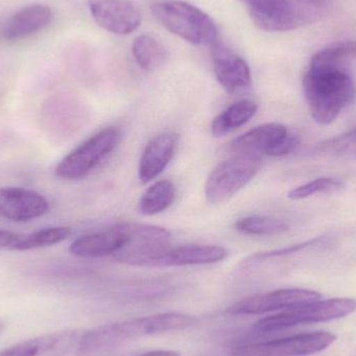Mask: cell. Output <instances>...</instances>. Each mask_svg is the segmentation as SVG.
Wrapping results in <instances>:
<instances>
[{"label":"cell","instance_id":"cell-6","mask_svg":"<svg viewBox=\"0 0 356 356\" xmlns=\"http://www.w3.org/2000/svg\"><path fill=\"white\" fill-rule=\"evenodd\" d=\"M263 159L234 156L220 163L207 177L204 194L213 204L223 203L238 194L261 168Z\"/></svg>","mask_w":356,"mask_h":356},{"label":"cell","instance_id":"cell-9","mask_svg":"<svg viewBox=\"0 0 356 356\" xmlns=\"http://www.w3.org/2000/svg\"><path fill=\"white\" fill-rule=\"evenodd\" d=\"M332 332L295 334L268 342L238 345L230 349L232 356H307L321 353L336 341Z\"/></svg>","mask_w":356,"mask_h":356},{"label":"cell","instance_id":"cell-13","mask_svg":"<svg viewBox=\"0 0 356 356\" xmlns=\"http://www.w3.org/2000/svg\"><path fill=\"white\" fill-rule=\"evenodd\" d=\"M211 47L213 72L222 88L232 95L246 93L252 83L246 60L219 41Z\"/></svg>","mask_w":356,"mask_h":356},{"label":"cell","instance_id":"cell-23","mask_svg":"<svg viewBox=\"0 0 356 356\" xmlns=\"http://www.w3.org/2000/svg\"><path fill=\"white\" fill-rule=\"evenodd\" d=\"M177 199V188L171 180H159L142 195L139 209L143 215L154 216L168 209Z\"/></svg>","mask_w":356,"mask_h":356},{"label":"cell","instance_id":"cell-8","mask_svg":"<svg viewBox=\"0 0 356 356\" xmlns=\"http://www.w3.org/2000/svg\"><path fill=\"white\" fill-rule=\"evenodd\" d=\"M253 23L266 31H288L312 22L315 12L296 0H241Z\"/></svg>","mask_w":356,"mask_h":356},{"label":"cell","instance_id":"cell-11","mask_svg":"<svg viewBox=\"0 0 356 356\" xmlns=\"http://www.w3.org/2000/svg\"><path fill=\"white\" fill-rule=\"evenodd\" d=\"M321 294L303 289H284L247 297L227 309L230 315H264L284 312L321 299Z\"/></svg>","mask_w":356,"mask_h":356},{"label":"cell","instance_id":"cell-1","mask_svg":"<svg viewBox=\"0 0 356 356\" xmlns=\"http://www.w3.org/2000/svg\"><path fill=\"white\" fill-rule=\"evenodd\" d=\"M196 318L180 313H164L98 326L85 332L79 340L81 353H98L123 343L154 334L192 327Z\"/></svg>","mask_w":356,"mask_h":356},{"label":"cell","instance_id":"cell-3","mask_svg":"<svg viewBox=\"0 0 356 356\" xmlns=\"http://www.w3.org/2000/svg\"><path fill=\"white\" fill-rule=\"evenodd\" d=\"M154 18L167 31L180 39L198 46H213L219 31L215 21L201 8L181 1L166 0L152 6Z\"/></svg>","mask_w":356,"mask_h":356},{"label":"cell","instance_id":"cell-19","mask_svg":"<svg viewBox=\"0 0 356 356\" xmlns=\"http://www.w3.org/2000/svg\"><path fill=\"white\" fill-rule=\"evenodd\" d=\"M54 19L51 8L43 4L23 8L10 17L3 29L4 39L16 41L47 27Z\"/></svg>","mask_w":356,"mask_h":356},{"label":"cell","instance_id":"cell-21","mask_svg":"<svg viewBox=\"0 0 356 356\" xmlns=\"http://www.w3.org/2000/svg\"><path fill=\"white\" fill-rule=\"evenodd\" d=\"M257 104L251 100H240L228 106L211 122V135L222 138L244 127L257 114Z\"/></svg>","mask_w":356,"mask_h":356},{"label":"cell","instance_id":"cell-28","mask_svg":"<svg viewBox=\"0 0 356 356\" xmlns=\"http://www.w3.org/2000/svg\"><path fill=\"white\" fill-rule=\"evenodd\" d=\"M324 238H313V240L307 241L300 244L293 245V246L286 247V248L278 249V250L271 251V252L261 253V254H255L252 257L254 259H269V257H282V255L291 254V253L298 252V251L303 250V249L309 248V247L315 246V245L320 244Z\"/></svg>","mask_w":356,"mask_h":356},{"label":"cell","instance_id":"cell-31","mask_svg":"<svg viewBox=\"0 0 356 356\" xmlns=\"http://www.w3.org/2000/svg\"><path fill=\"white\" fill-rule=\"evenodd\" d=\"M137 356H180V355L175 350H154L148 351V353Z\"/></svg>","mask_w":356,"mask_h":356},{"label":"cell","instance_id":"cell-12","mask_svg":"<svg viewBox=\"0 0 356 356\" xmlns=\"http://www.w3.org/2000/svg\"><path fill=\"white\" fill-rule=\"evenodd\" d=\"M94 21L108 33L127 35L139 29L142 13L129 0H89Z\"/></svg>","mask_w":356,"mask_h":356},{"label":"cell","instance_id":"cell-20","mask_svg":"<svg viewBox=\"0 0 356 356\" xmlns=\"http://www.w3.org/2000/svg\"><path fill=\"white\" fill-rule=\"evenodd\" d=\"M309 68L353 75L356 72V41H341L318 51Z\"/></svg>","mask_w":356,"mask_h":356},{"label":"cell","instance_id":"cell-4","mask_svg":"<svg viewBox=\"0 0 356 356\" xmlns=\"http://www.w3.org/2000/svg\"><path fill=\"white\" fill-rule=\"evenodd\" d=\"M356 311V299L334 298L315 301L263 318L253 328L259 332H277L303 324L321 323L346 317Z\"/></svg>","mask_w":356,"mask_h":356},{"label":"cell","instance_id":"cell-24","mask_svg":"<svg viewBox=\"0 0 356 356\" xmlns=\"http://www.w3.org/2000/svg\"><path fill=\"white\" fill-rule=\"evenodd\" d=\"M236 229L248 236H276L289 229V224L277 218L267 216H248L234 224Z\"/></svg>","mask_w":356,"mask_h":356},{"label":"cell","instance_id":"cell-17","mask_svg":"<svg viewBox=\"0 0 356 356\" xmlns=\"http://www.w3.org/2000/svg\"><path fill=\"white\" fill-rule=\"evenodd\" d=\"M177 148V136L173 133H163L152 138L139 163V179L147 184L160 177L170 164Z\"/></svg>","mask_w":356,"mask_h":356},{"label":"cell","instance_id":"cell-26","mask_svg":"<svg viewBox=\"0 0 356 356\" xmlns=\"http://www.w3.org/2000/svg\"><path fill=\"white\" fill-rule=\"evenodd\" d=\"M343 188L344 184L337 178L321 177L293 188L288 193V197L292 200H301L316 194L339 192Z\"/></svg>","mask_w":356,"mask_h":356},{"label":"cell","instance_id":"cell-10","mask_svg":"<svg viewBox=\"0 0 356 356\" xmlns=\"http://www.w3.org/2000/svg\"><path fill=\"white\" fill-rule=\"evenodd\" d=\"M127 242L113 259L134 266H148L167 250L171 240L168 230L161 226L125 224Z\"/></svg>","mask_w":356,"mask_h":356},{"label":"cell","instance_id":"cell-25","mask_svg":"<svg viewBox=\"0 0 356 356\" xmlns=\"http://www.w3.org/2000/svg\"><path fill=\"white\" fill-rule=\"evenodd\" d=\"M71 234H72V229L66 226H56V227L38 230L25 238H21L19 242L15 245L13 250L26 251L54 246V245L67 240Z\"/></svg>","mask_w":356,"mask_h":356},{"label":"cell","instance_id":"cell-2","mask_svg":"<svg viewBox=\"0 0 356 356\" xmlns=\"http://www.w3.org/2000/svg\"><path fill=\"white\" fill-rule=\"evenodd\" d=\"M303 90L314 120L321 125L334 122L356 99L353 75L309 68L303 77Z\"/></svg>","mask_w":356,"mask_h":356},{"label":"cell","instance_id":"cell-18","mask_svg":"<svg viewBox=\"0 0 356 356\" xmlns=\"http://www.w3.org/2000/svg\"><path fill=\"white\" fill-rule=\"evenodd\" d=\"M228 251L217 245H190L166 250L149 264V267H184L219 263Z\"/></svg>","mask_w":356,"mask_h":356},{"label":"cell","instance_id":"cell-30","mask_svg":"<svg viewBox=\"0 0 356 356\" xmlns=\"http://www.w3.org/2000/svg\"><path fill=\"white\" fill-rule=\"evenodd\" d=\"M299 4L305 6V8L313 10H318V8H323L327 6L332 0H296Z\"/></svg>","mask_w":356,"mask_h":356},{"label":"cell","instance_id":"cell-16","mask_svg":"<svg viewBox=\"0 0 356 356\" xmlns=\"http://www.w3.org/2000/svg\"><path fill=\"white\" fill-rule=\"evenodd\" d=\"M79 341L75 330L44 334L0 351V356H64Z\"/></svg>","mask_w":356,"mask_h":356},{"label":"cell","instance_id":"cell-15","mask_svg":"<svg viewBox=\"0 0 356 356\" xmlns=\"http://www.w3.org/2000/svg\"><path fill=\"white\" fill-rule=\"evenodd\" d=\"M127 242L125 226L118 225L79 236L71 244L69 250L75 257L83 259L114 257Z\"/></svg>","mask_w":356,"mask_h":356},{"label":"cell","instance_id":"cell-7","mask_svg":"<svg viewBox=\"0 0 356 356\" xmlns=\"http://www.w3.org/2000/svg\"><path fill=\"white\" fill-rule=\"evenodd\" d=\"M298 142L284 125L267 123L254 127L234 140L230 144V152L234 156L278 158L291 154L298 145Z\"/></svg>","mask_w":356,"mask_h":356},{"label":"cell","instance_id":"cell-29","mask_svg":"<svg viewBox=\"0 0 356 356\" xmlns=\"http://www.w3.org/2000/svg\"><path fill=\"white\" fill-rule=\"evenodd\" d=\"M21 236L8 230L0 229V249H13Z\"/></svg>","mask_w":356,"mask_h":356},{"label":"cell","instance_id":"cell-32","mask_svg":"<svg viewBox=\"0 0 356 356\" xmlns=\"http://www.w3.org/2000/svg\"><path fill=\"white\" fill-rule=\"evenodd\" d=\"M4 328H6V325H4L3 322L0 321V334L3 332Z\"/></svg>","mask_w":356,"mask_h":356},{"label":"cell","instance_id":"cell-22","mask_svg":"<svg viewBox=\"0 0 356 356\" xmlns=\"http://www.w3.org/2000/svg\"><path fill=\"white\" fill-rule=\"evenodd\" d=\"M131 54L138 66L147 72L158 70L168 58V52L162 42L150 35L136 38L131 46Z\"/></svg>","mask_w":356,"mask_h":356},{"label":"cell","instance_id":"cell-5","mask_svg":"<svg viewBox=\"0 0 356 356\" xmlns=\"http://www.w3.org/2000/svg\"><path fill=\"white\" fill-rule=\"evenodd\" d=\"M120 141L116 127H106L86 140L67 154L56 168V175L65 180H77L87 177L106 156H110Z\"/></svg>","mask_w":356,"mask_h":356},{"label":"cell","instance_id":"cell-14","mask_svg":"<svg viewBox=\"0 0 356 356\" xmlns=\"http://www.w3.org/2000/svg\"><path fill=\"white\" fill-rule=\"evenodd\" d=\"M49 211L45 197L35 191L14 186L0 188V216L14 222H29Z\"/></svg>","mask_w":356,"mask_h":356},{"label":"cell","instance_id":"cell-27","mask_svg":"<svg viewBox=\"0 0 356 356\" xmlns=\"http://www.w3.org/2000/svg\"><path fill=\"white\" fill-rule=\"evenodd\" d=\"M318 149L343 160H356V129L323 142Z\"/></svg>","mask_w":356,"mask_h":356}]
</instances>
